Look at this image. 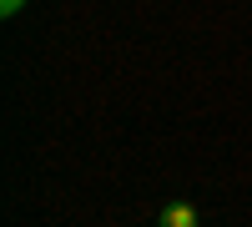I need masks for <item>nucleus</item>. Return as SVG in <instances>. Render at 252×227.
<instances>
[{
    "label": "nucleus",
    "mask_w": 252,
    "mask_h": 227,
    "mask_svg": "<svg viewBox=\"0 0 252 227\" xmlns=\"http://www.w3.org/2000/svg\"><path fill=\"white\" fill-rule=\"evenodd\" d=\"M157 227H202V212L192 207V202H166V207L157 212Z\"/></svg>",
    "instance_id": "obj_1"
},
{
    "label": "nucleus",
    "mask_w": 252,
    "mask_h": 227,
    "mask_svg": "<svg viewBox=\"0 0 252 227\" xmlns=\"http://www.w3.org/2000/svg\"><path fill=\"white\" fill-rule=\"evenodd\" d=\"M20 5H26V0H0V15L10 20V15H20Z\"/></svg>",
    "instance_id": "obj_2"
}]
</instances>
